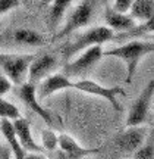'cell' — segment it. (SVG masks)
I'll use <instances>...</instances> for the list:
<instances>
[{
    "label": "cell",
    "instance_id": "cell-1",
    "mask_svg": "<svg viewBox=\"0 0 154 159\" xmlns=\"http://www.w3.org/2000/svg\"><path fill=\"white\" fill-rule=\"evenodd\" d=\"M150 53H154L153 41H141V40L131 39L128 43H123L122 46H116L113 49L103 52V56L122 59L126 65V84H131L137 72L138 63L141 62L144 56Z\"/></svg>",
    "mask_w": 154,
    "mask_h": 159
},
{
    "label": "cell",
    "instance_id": "cell-2",
    "mask_svg": "<svg viewBox=\"0 0 154 159\" xmlns=\"http://www.w3.org/2000/svg\"><path fill=\"white\" fill-rule=\"evenodd\" d=\"M114 31L112 28H109L107 25H100V27H94L85 31L84 34L78 35L74 41H71L62 49V55L65 57V61L68 62L74 56H76L78 53L82 50H85L91 46L96 44H104L110 40H113Z\"/></svg>",
    "mask_w": 154,
    "mask_h": 159
},
{
    "label": "cell",
    "instance_id": "cell-3",
    "mask_svg": "<svg viewBox=\"0 0 154 159\" xmlns=\"http://www.w3.org/2000/svg\"><path fill=\"white\" fill-rule=\"evenodd\" d=\"M68 89H74V90L82 91L87 94H92V96L101 97L104 100H107L116 111H120V105L118 102V96L122 94L125 96V90L119 87V85H114V87H106L92 81V80H79V81H72L69 78L68 84H66V90Z\"/></svg>",
    "mask_w": 154,
    "mask_h": 159
},
{
    "label": "cell",
    "instance_id": "cell-4",
    "mask_svg": "<svg viewBox=\"0 0 154 159\" xmlns=\"http://www.w3.org/2000/svg\"><path fill=\"white\" fill-rule=\"evenodd\" d=\"M35 55H13L0 53V69L7 75L12 84L21 85L27 81L28 68Z\"/></svg>",
    "mask_w": 154,
    "mask_h": 159
},
{
    "label": "cell",
    "instance_id": "cell-5",
    "mask_svg": "<svg viewBox=\"0 0 154 159\" xmlns=\"http://www.w3.org/2000/svg\"><path fill=\"white\" fill-rule=\"evenodd\" d=\"M94 7H96V0H82L79 5L74 9V12L69 15L66 24L63 25V28L60 31H57L51 40L53 41L60 40L63 37H68L69 34H72L75 31H78L79 28L87 27L92 19Z\"/></svg>",
    "mask_w": 154,
    "mask_h": 159
},
{
    "label": "cell",
    "instance_id": "cell-6",
    "mask_svg": "<svg viewBox=\"0 0 154 159\" xmlns=\"http://www.w3.org/2000/svg\"><path fill=\"white\" fill-rule=\"evenodd\" d=\"M154 96V80L148 81V84L143 89V91L138 94V97L134 100V103L129 108V112L126 115V127L144 124L148 118L150 106Z\"/></svg>",
    "mask_w": 154,
    "mask_h": 159
},
{
    "label": "cell",
    "instance_id": "cell-7",
    "mask_svg": "<svg viewBox=\"0 0 154 159\" xmlns=\"http://www.w3.org/2000/svg\"><path fill=\"white\" fill-rule=\"evenodd\" d=\"M103 52L104 50H103L101 44L91 46L85 50H82L81 53H78L79 56L76 59L66 62L65 68H63V74L68 75V77H78V75L85 74L96 63L101 61Z\"/></svg>",
    "mask_w": 154,
    "mask_h": 159
},
{
    "label": "cell",
    "instance_id": "cell-8",
    "mask_svg": "<svg viewBox=\"0 0 154 159\" xmlns=\"http://www.w3.org/2000/svg\"><path fill=\"white\" fill-rule=\"evenodd\" d=\"M18 96H19V99L27 105V108H29L34 114L38 115L47 125H51V127L54 125V122H56L54 115L51 114L50 111H47L46 108H43L40 100H38L37 84L31 83V81H25V83H22L21 87H19V91H18Z\"/></svg>",
    "mask_w": 154,
    "mask_h": 159
},
{
    "label": "cell",
    "instance_id": "cell-9",
    "mask_svg": "<svg viewBox=\"0 0 154 159\" xmlns=\"http://www.w3.org/2000/svg\"><path fill=\"white\" fill-rule=\"evenodd\" d=\"M148 134V130L145 127L134 125V127H126L125 131L119 133L114 137V144L116 148L125 152V153H134Z\"/></svg>",
    "mask_w": 154,
    "mask_h": 159
},
{
    "label": "cell",
    "instance_id": "cell-10",
    "mask_svg": "<svg viewBox=\"0 0 154 159\" xmlns=\"http://www.w3.org/2000/svg\"><path fill=\"white\" fill-rule=\"evenodd\" d=\"M57 57L50 53H43V55H35L34 59L31 61L28 68V81L37 84L38 81L44 80L46 77L56 69Z\"/></svg>",
    "mask_w": 154,
    "mask_h": 159
},
{
    "label": "cell",
    "instance_id": "cell-11",
    "mask_svg": "<svg viewBox=\"0 0 154 159\" xmlns=\"http://www.w3.org/2000/svg\"><path fill=\"white\" fill-rule=\"evenodd\" d=\"M57 140H59V146L57 148L60 149L59 156H62V158L81 159V158H87L90 155L100 153L103 150V148H84L69 134H60V136H57Z\"/></svg>",
    "mask_w": 154,
    "mask_h": 159
},
{
    "label": "cell",
    "instance_id": "cell-12",
    "mask_svg": "<svg viewBox=\"0 0 154 159\" xmlns=\"http://www.w3.org/2000/svg\"><path fill=\"white\" fill-rule=\"evenodd\" d=\"M12 122H13V127H15V131H16L19 144L22 146V149L27 152V153H28V152H35V153L43 152V148L35 142L34 137H32L31 125H29L28 119L19 116V118L12 119Z\"/></svg>",
    "mask_w": 154,
    "mask_h": 159
},
{
    "label": "cell",
    "instance_id": "cell-13",
    "mask_svg": "<svg viewBox=\"0 0 154 159\" xmlns=\"http://www.w3.org/2000/svg\"><path fill=\"white\" fill-rule=\"evenodd\" d=\"M0 131L3 137L6 139V142L11 148L12 153L16 159H25L27 156V152L22 149V146L19 144V140H18L16 131H15V127H13V122L12 119L7 118H0Z\"/></svg>",
    "mask_w": 154,
    "mask_h": 159
},
{
    "label": "cell",
    "instance_id": "cell-14",
    "mask_svg": "<svg viewBox=\"0 0 154 159\" xmlns=\"http://www.w3.org/2000/svg\"><path fill=\"white\" fill-rule=\"evenodd\" d=\"M104 21H106V25L113 30L114 33H123V31H128L132 27H135V19L131 15L114 11L113 7L106 11Z\"/></svg>",
    "mask_w": 154,
    "mask_h": 159
},
{
    "label": "cell",
    "instance_id": "cell-15",
    "mask_svg": "<svg viewBox=\"0 0 154 159\" xmlns=\"http://www.w3.org/2000/svg\"><path fill=\"white\" fill-rule=\"evenodd\" d=\"M69 77L65 74H50L49 77L44 78V81L40 85V99H46V97L54 94L57 91L66 90V84H68Z\"/></svg>",
    "mask_w": 154,
    "mask_h": 159
},
{
    "label": "cell",
    "instance_id": "cell-16",
    "mask_svg": "<svg viewBox=\"0 0 154 159\" xmlns=\"http://www.w3.org/2000/svg\"><path fill=\"white\" fill-rule=\"evenodd\" d=\"M148 33H154V15L153 16H150L148 19L143 21V24L132 27V28L128 30V31L118 33L116 35H113V40H116V41H125V40L141 37V35L148 34Z\"/></svg>",
    "mask_w": 154,
    "mask_h": 159
},
{
    "label": "cell",
    "instance_id": "cell-17",
    "mask_svg": "<svg viewBox=\"0 0 154 159\" xmlns=\"http://www.w3.org/2000/svg\"><path fill=\"white\" fill-rule=\"evenodd\" d=\"M13 40L24 46H44L46 44V37L40 33H37L35 30H29V28H19L15 31L13 34Z\"/></svg>",
    "mask_w": 154,
    "mask_h": 159
},
{
    "label": "cell",
    "instance_id": "cell-18",
    "mask_svg": "<svg viewBox=\"0 0 154 159\" xmlns=\"http://www.w3.org/2000/svg\"><path fill=\"white\" fill-rule=\"evenodd\" d=\"M72 0H51L50 3V9H49V27L50 30H56L59 27V24L62 21L63 15L66 13L68 7L71 6Z\"/></svg>",
    "mask_w": 154,
    "mask_h": 159
},
{
    "label": "cell",
    "instance_id": "cell-19",
    "mask_svg": "<svg viewBox=\"0 0 154 159\" xmlns=\"http://www.w3.org/2000/svg\"><path fill=\"white\" fill-rule=\"evenodd\" d=\"M129 13L134 19L145 21L154 15V0H132Z\"/></svg>",
    "mask_w": 154,
    "mask_h": 159
},
{
    "label": "cell",
    "instance_id": "cell-20",
    "mask_svg": "<svg viewBox=\"0 0 154 159\" xmlns=\"http://www.w3.org/2000/svg\"><path fill=\"white\" fill-rule=\"evenodd\" d=\"M132 155L137 159H154V128L147 134L143 144Z\"/></svg>",
    "mask_w": 154,
    "mask_h": 159
},
{
    "label": "cell",
    "instance_id": "cell-21",
    "mask_svg": "<svg viewBox=\"0 0 154 159\" xmlns=\"http://www.w3.org/2000/svg\"><path fill=\"white\" fill-rule=\"evenodd\" d=\"M21 116L19 109L13 105V103L5 100L0 96V118H7V119H15Z\"/></svg>",
    "mask_w": 154,
    "mask_h": 159
},
{
    "label": "cell",
    "instance_id": "cell-22",
    "mask_svg": "<svg viewBox=\"0 0 154 159\" xmlns=\"http://www.w3.org/2000/svg\"><path fill=\"white\" fill-rule=\"evenodd\" d=\"M41 139H43V148L46 150H56L57 146H59L57 136L53 130H43Z\"/></svg>",
    "mask_w": 154,
    "mask_h": 159
},
{
    "label": "cell",
    "instance_id": "cell-23",
    "mask_svg": "<svg viewBox=\"0 0 154 159\" xmlns=\"http://www.w3.org/2000/svg\"><path fill=\"white\" fill-rule=\"evenodd\" d=\"M12 89V81L7 78V75L0 69V96H5Z\"/></svg>",
    "mask_w": 154,
    "mask_h": 159
},
{
    "label": "cell",
    "instance_id": "cell-24",
    "mask_svg": "<svg viewBox=\"0 0 154 159\" xmlns=\"http://www.w3.org/2000/svg\"><path fill=\"white\" fill-rule=\"evenodd\" d=\"M19 6V0H0V15L7 13Z\"/></svg>",
    "mask_w": 154,
    "mask_h": 159
},
{
    "label": "cell",
    "instance_id": "cell-25",
    "mask_svg": "<svg viewBox=\"0 0 154 159\" xmlns=\"http://www.w3.org/2000/svg\"><path fill=\"white\" fill-rule=\"evenodd\" d=\"M131 5H132V0H114L113 9L118 12H122V13H128Z\"/></svg>",
    "mask_w": 154,
    "mask_h": 159
},
{
    "label": "cell",
    "instance_id": "cell-26",
    "mask_svg": "<svg viewBox=\"0 0 154 159\" xmlns=\"http://www.w3.org/2000/svg\"><path fill=\"white\" fill-rule=\"evenodd\" d=\"M50 2H51V0H41V6H47Z\"/></svg>",
    "mask_w": 154,
    "mask_h": 159
},
{
    "label": "cell",
    "instance_id": "cell-27",
    "mask_svg": "<svg viewBox=\"0 0 154 159\" xmlns=\"http://www.w3.org/2000/svg\"><path fill=\"white\" fill-rule=\"evenodd\" d=\"M0 156H3V148H2V144H0Z\"/></svg>",
    "mask_w": 154,
    "mask_h": 159
}]
</instances>
